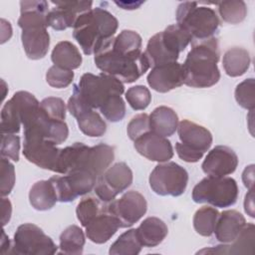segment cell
Here are the masks:
<instances>
[{"label":"cell","mask_w":255,"mask_h":255,"mask_svg":"<svg viewBox=\"0 0 255 255\" xmlns=\"http://www.w3.org/2000/svg\"><path fill=\"white\" fill-rule=\"evenodd\" d=\"M220 58L218 39L213 36L204 40H192L182 69L184 84L191 88H209L220 80L217 63Z\"/></svg>","instance_id":"1"},{"label":"cell","mask_w":255,"mask_h":255,"mask_svg":"<svg viewBox=\"0 0 255 255\" xmlns=\"http://www.w3.org/2000/svg\"><path fill=\"white\" fill-rule=\"evenodd\" d=\"M117 18L108 10L96 7L81 14L74 27L73 36L85 55L95 54L118 30Z\"/></svg>","instance_id":"2"},{"label":"cell","mask_w":255,"mask_h":255,"mask_svg":"<svg viewBox=\"0 0 255 255\" xmlns=\"http://www.w3.org/2000/svg\"><path fill=\"white\" fill-rule=\"evenodd\" d=\"M106 42L94 55V62L103 73L111 75L123 84L138 80L148 69L149 63L144 52L137 55H126L113 49L111 42Z\"/></svg>","instance_id":"3"},{"label":"cell","mask_w":255,"mask_h":255,"mask_svg":"<svg viewBox=\"0 0 255 255\" xmlns=\"http://www.w3.org/2000/svg\"><path fill=\"white\" fill-rule=\"evenodd\" d=\"M191 41L192 38L186 31L177 24H172L149 38L144 55L150 67L177 62L179 54Z\"/></svg>","instance_id":"4"},{"label":"cell","mask_w":255,"mask_h":255,"mask_svg":"<svg viewBox=\"0 0 255 255\" xmlns=\"http://www.w3.org/2000/svg\"><path fill=\"white\" fill-rule=\"evenodd\" d=\"M176 24L186 31L192 40H204L213 37L220 21L216 12L197 2H182L176 9Z\"/></svg>","instance_id":"5"},{"label":"cell","mask_w":255,"mask_h":255,"mask_svg":"<svg viewBox=\"0 0 255 255\" xmlns=\"http://www.w3.org/2000/svg\"><path fill=\"white\" fill-rule=\"evenodd\" d=\"M83 101L92 109H101L114 96H122L125 92L124 84L115 77L106 73L94 75L84 74L78 85H74Z\"/></svg>","instance_id":"6"},{"label":"cell","mask_w":255,"mask_h":255,"mask_svg":"<svg viewBox=\"0 0 255 255\" xmlns=\"http://www.w3.org/2000/svg\"><path fill=\"white\" fill-rule=\"evenodd\" d=\"M238 185L228 176H206L192 189V199L196 203H208L214 207H229L238 198Z\"/></svg>","instance_id":"7"},{"label":"cell","mask_w":255,"mask_h":255,"mask_svg":"<svg viewBox=\"0 0 255 255\" xmlns=\"http://www.w3.org/2000/svg\"><path fill=\"white\" fill-rule=\"evenodd\" d=\"M177 133L180 141L175 143V151L185 162H197L212 144L211 132L188 120L178 123Z\"/></svg>","instance_id":"8"},{"label":"cell","mask_w":255,"mask_h":255,"mask_svg":"<svg viewBox=\"0 0 255 255\" xmlns=\"http://www.w3.org/2000/svg\"><path fill=\"white\" fill-rule=\"evenodd\" d=\"M57 250L58 246L39 226L24 223L18 226L8 254L53 255Z\"/></svg>","instance_id":"9"},{"label":"cell","mask_w":255,"mask_h":255,"mask_svg":"<svg viewBox=\"0 0 255 255\" xmlns=\"http://www.w3.org/2000/svg\"><path fill=\"white\" fill-rule=\"evenodd\" d=\"M152 191L161 196H179L187 186L188 173L181 165L173 161L159 162L148 178Z\"/></svg>","instance_id":"10"},{"label":"cell","mask_w":255,"mask_h":255,"mask_svg":"<svg viewBox=\"0 0 255 255\" xmlns=\"http://www.w3.org/2000/svg\"><path fill=\"white\" fill-rule=\"evenodd\" d=\"M49 179L60 202H71L78 196L89 193L94 189L97 181V177L85 169H74L64 175H54Z\"/></svg>","instance_id":"11"},{"label":"cell","mask_w":255,"mask_h":255,"mask_svg":"<svg viewBox=\"0 0 255 255\" xmlns=\"http://www.w3.org/2000/svg\"><path fill=\"white\" fill-rule=\"evenodd\" d=\"M131 183L132 171L129 166L125 162H117L97 178L94 190L101 201L109 203Z\"/></svg>","instance_id":"12"},{"label":"cell","mask_w":255,"mask_h":255,"mask_svg":"<svg viewBox=\"0 0 255 255\" xmlns=\"http://www.w3.org/2000/svg\"><path fill=\"white\" fill-rule=\"evenodd\" d=\"M107 209L117 218L121 228H127L136 223L145 214L147 203L141 193L129 190L121 198L109 202Z\"/></svg>","instance_id":"13"},{"label":"cell","mask_w":255,"mask_h":255,"mask_svg":"<svg viewBox=\"0 0 255 255\" xmlns=\"http://www.w3.org/2000/svg\"><path fill=\"white\" fill-rule=\"evenodd\" d=\"M67 109L77 120L81 131L90 137H100L105 134L107 125L103 118L94 109L90 108L73 89V94L69 98Z\"/></svg>","instance_id":"14"},{"label":"cell","mask_w":255,"mask_h":255,"mask_svg":"<svg viewBox=\"0 0 255 255\" xmlns=\"http://www.w3.org/2000/svg\"><path fill=\"white\" fill-rule=\"evenodd\" d=\"M56 145L39 136H24L23 154L35 165L57 173L61 148Z\"/></svg>","instance_id":"15"},{"label":"cell","mask_w":255,"mask_h":255,"mask_svg":"<svg viewBox=\"0 0 255 255\" xmlns=\"http://www.w3.org/2000/svg\"><path fill=\"white\" fill-rule=\"evenodd\" d=\"M114 158L115 149L113 146L104 142L94 146H88L84 143L75 169L88 170L98 178L110 167Z\"/></svg>","instance_id":"16"},{"label":"cell","mask_w":255,"mask_h":255,"mask_svg":"<svg viewBox=\"0 0 255 255\" xmlns=\"http://www.w3.org/2000/svg\"><path fill=\"white\" fill-rule=\"evenodd\" d=\"M54 7L47 17L48 27L63 31L74 27L78 17L92 9V1H52Z\"/></svg>","instance_id":"17"},{"label":"cell","mask_w":255,"mask_h":255,"mask_svg":"<svg viewBox=\"0 0 255 255\" xmlns=\"http://www.w3.org/2000/svg\"><path fill=\"white\" fill-rule=\"evenodd\" d=\"M238 165L235 151L226 145H216L205 156L201 167L208 176L222 177L233 173Z\"/></svg>","instance_id":"18"},{"label":"cell","mask_w":255,"mask_h":255,"mask_svg":"<svg viewBox=\"0 0 255 255\" xmlns=\"http://www.w3.org/2000/svg\"><path fill=\"white\" fill-rule=\"evenodd\" d=\"M133 146L140 155L151 161L165 162L173 156L171 142L166 137L151 130L135 138Z\"/></svg>","instance_id":"19"},{"label":"cell","mask_w":255,"mask_h":255,"mask_svg":"<svg viewBox=\"0 0 255 255\" xmlns=\"http://www.w3.org/2000/svg\"><path fill=\"white\" fill-rule=\"evenodd\" d=\"M146 81L148 86L158 93H167L174 90L184 84L182 64L173 62L152 67Z\"/></svg>","instance_id":"20"},{"label":"cell","mask_w":255,"mask_h":255,"mask_svg":"<svg viewBox=\"0 0 255 255\" xmlns=\"http://www.w3.org/2000/svg\"><path fill=\"white\" fill-rule=\"evenodd\" d=\"M245 217L237 210L228 209L219 213L213 233L217 241L229 244L233 242L246 225Z\"/></svg>","instance_id":"21"},{"label":"cell","mask_w":255,"mask_h":255,"mask_svg":"<svg viewBox=\"0 0 255 255\" xmlns=\"http://www.w3.org/2000/svg\"><path fill=\"white\" fill-rule=\"evenodd\" d=\"M21 41L27 57L31 60H39L48 53L50 35L46 27L26 28L22 30Z\"/></svg>","instance_id":"22"},{"label":"cell","mask_w":255,"mask_h":255,"mask_svg":"<svg viewBox=\"0 0 255 255\" xmlns=\"http://www.w3.org/2000/svg\"><path fill=\"white\" fill-rule=\"evenodd\" d=\"M255 246V228L253 223H246L240 235L231 243L204 248L197 253L215 254H253Z\"/></svg>","instance_id":"23"},{"label":"cell","mask_w":255,"mask_h":255,"mask_svg":"<svg viewBox=\"0 0 255 255\" xmlns=\"http://www.w3.org/2000/svg\"><path fill=\"white\" fill-rule=\"evenodd\" d=\"M87 237L96 244H103L109 241L118 231L120 223L112 215L107 207L97 217H95L86 227Z\"/></svg>","instance_id":"24"},{"label":"cell","mask_w":255,"mask_h":255,"mask_svg":"<svg viewBox=\"0 0 255 255\" xmlns=\"http://www.w3.org/2000/svg\"><path fill=\"white\" fill-rule=\"evenodd\" d=\"M49 5L46 1H21L18 26L23 30L32 27H48Z\"/></svg>","instance_id":"25"},{"label":"cell","mask_w":255,"mask_h":255,"mask_svg":"<svg viewBox=\"0 0 255 255\" xmlns=\"http://www.w3.org/2000/svg\"><path fill=\"white\" fill-rule=\"evenodd\" d=\"M150 130L164 137L172 135L178 127L177 114L169 107L159 106L149 115Z\"/></svg>","instance_id":"26"},{"label":"cell","mask_w":255,"mask_h":255,"mask_svg":"<svg viewBox=\"0 0 255 255\" xmlns=\"http://www.w3.org/2000/svg\"><path fill=\"white\" fill-rule=\"evenodd\" d=\"M138 238L144 247L159 245L168 233L167 225L161 219L150 216L145 218L136 228Z\"/></svg>","instance_id":"27"},{"label":"cell","mask_w":255,"mask_h":255,"mask_svg":"<svg viewBox=\"0 0 255 255\" xmlns=\"http://www.w3.org/2000/svg\"><path fill=\"white\" fill-rule=\"evenodd\" d=\"M51 60L55 66L66 70L78 69L83 62L79 49L70 41H61L54 47Z\"/></svg>","instance_id":"28"},{"label":"cell","mask_w":255,"mask_h":255,"mask_svg":"<svg viewBox=\"0 0 255 255\" xmlns=\"http://www.w3.org/2000/svg\"><path fill=\"white\" fill-rule=\"evenodd\" d=\"M250 64V54L242 47H232L223 55L222 66L229 77L235 78L244 75L249 69Z\"/></svg>","instance_id":"29"},{"label":"cell","mask_w":255,"mask_h":255,"mask_svg":"<svg viewBox=\"0 0 255 255\" xmlns=\"http://www.w3.org/2000/svg\"><path fill=\"white\" fill-rule=\"evenodd\" d=\"M29 201L33 208L39 211L51 209L58 201L55 188L48 180H39L35 182L29 191Z\"/></svg>","instance_id":"30"},{"label":"cell","mask_w":255,"mask_h":255,"mask_svg":"<svg viewBox=\"0 0 255 255\" xmlns=\"http://www.w3.org/2000/svg\"><path fill=\"white\" fill-rule=\"evenodd\" d=\"M86 242L84 231L77 225L68 226L60 235V253L80 255Z\"/></svg>","instance_id":"31"},{"label":"cell","mask_w":255,"mask_h":255,"mask_svg":"<svg viewBox=\"0 0 255 255\" xmlns=\"http://www.w3.org/2000/svg\"><path fill=\"white\" fill-rule=\"evenodd\" d=\"M142 244L138 238L135 228H130L119 236L111 245V255H137L140 253Z\"/></svg>","instance_id":"32"},{"label":"cell","mask_w":255,"mask_h":255,"mask_svg":"<svg viewBox=\"0 0 255 255\" xmlns=\"http://www.w3.org/2000/svg\"><path fill=\"white\" fill-rule=\"evenodd\" d=\"M111 45L114 50L126 55H137L141 52V37L132 30H123L114 37Z\"/></svg>","instance_id":"33"},{"label":"cell","mask_w":255,"mask_h":255,"mask_svg":"<svg viewBox=\"0 0 255 255\" xmlns=\"http://www.w3.org/2000/svg\"><path fill=\"white\" fill-rule=\"evenodd\" d=\"M219 212L211 206H202L193 215V227L196 233L208 237L213 234Z\"/></svg>","instance_id":"34"},{"label":"cell","mask_w":255,"mask_h":255,"mask_svg":"<svg viewBox=\"0 0 255 255\" xmlns=\"http://www.w3.org/2000/svg\"><path fill=\"white\" fill-rule=\"evenodd\" d=\"M22 126L19 107L11 98L1 110V133H18Z\"/></svg>","instance_id":"35"},{"label":"cell","mask_w":255,"mask_h":255,"mask_svg":"<svg viewBox=\"0 0 255 255\" xmlns=\"http://www.w3.org/2000/svg\"><path fill=\"white\" fill-rule=\"evenodd\" d=\"M102 203L104 202L94 196H85L80 200L76 208V214L82 226L86 227L95 217L106 209L107 205Z\"/></svg>","instance_id":"36"},{"label":"cell","mask_w":255,"mask_h":255,"mask_svg":"<svg viewBox=\"0 0 255 255\" xmlns=\"http://www.w3.org/2000/svg\"><path fill=\"white\" fill-rule=\"evenodd\" d=\"M221 19L229 24L241 23L247 16V6L244 1L231 0L217 3Z\"/></svg>","instance_id":"37"},{"label":"cell","mask_w":255,"mask_h":255,"mask_svg":"<svg viewBox=\"0 0 255 255\" xmlns=\"http://www.w3.org/2000/svg\"><path fill=\"white\" fill-rule=\"evenodd\" d=\"M237 104L248 111H253L255 108V82L253 78L246 79L239 83L234 92Z\"/></svg>","instance_id":"38"},{"label":"cell","mask_w":255,"mask_h":255,"mask_svg":"<svg viewBox=\"0 0 255 255\" xmlns=\"http://www.w3.org/2000/svg\"><path fill=\"white\" fill-rule=\"evenodd\" d=\"M126 100L132 110L143 111L150 104L151 95L145 86L136 85L128 89L126 92Z\"/></svg>","instance_id":"39"},{"label":"cell","mask_w":255,"mask_h":255,"mask_svg":"<svg viewBox=\"0 0 255 255\" xmlns=\"http://www.w3.org/2000/svg\"><path fill=\"white\" fill-rule=\"evenodd\" d=\"M100 112L108 121L117 123L125 118L126 104L122 96H114L104 104Z\"/></svg>","instance_id":"40"},{"label":"cell","mask_w":255,"mask_h":255,"mask_svg":"<svg viewBox=\"0 0 255 255\" xmlns=\"http://www.w3.org/2000/svg\"><path fill=\"white\" fill-rule=\"evenodd\" d=\"M74 80V72L53 65L46 73V81L48 85L56 89H65L72 84Z\"/></svg>","instance_id":"41"},{"label":"cell","mask_w":255,"mask_h":255,"mask_svg":"<svg viewBox=\"0 0 255 255\" xmlns=\"http://www.w3.org/2000/svg\"><path fill=\"white\" fill-rule=\"evenodd\" d=\"M40 107L52 120L64 121L66 118V104L61 98L48 97L40 102Z\"/></svg>","instance_id":"42"},{"label":"cell","mask_w":255,"mask_h":255,"mask_svg":"<svg viewBox=\"0 0 255 255\" xmlns=\"http://www.w3.org/2000/svg\"><path fill=\"white\" fill-rule=\"evenodd\" d=\"M0 173H1V181H0V193L1 196L8 195L15 184V167L9 161L8 158L2 157L0 160Z\"/></svg>","instance_id":"43"},{"label":"cell","mask_w":255,"mask_h":255,"mask_svg":"<svg viewBox=\"0 0 255 255\" xmlns=\"http://www.w3.org/2000/svg\"><path fill=\"white\" fill-rule=\"evenodd\" d=\"M1 156L19 160L20 151V137L15 133H1Z\"/></svg>","instance_id":"44"},{"label":"cell","mask_w":255,"mask_h":255,"mask_svg":"<svg viewBox=\"0 0 255 255\" xmlns=\"http://www.w3.org/2000/svg\"><path fill=\"white\" fill-rule=\"evenodd\" d=\"M150 130L149 116L147 114H138L134 116L127 127V132L131 140H134L141 134Z\"/></svg>","instance_id":"45"},{"label":"cell","mask_w":255,"mask_h":255,"mask_svg":"<svg viewBox=\"0 0 255 255\" xmlns=\"http://www.w3.org/2000/svg\"><path fill=\"white\" fill-rule=\"evenodd\" d=\"M1 213H2V217H1L2 225L5 226L10 221L11 214H12L11 201L8 198H5V196L1 198Z\"/></svg>","instance_id":"46"},{"label":"cell","mask_w":255,"mask_h":255,"mask_svg":"<svg viewBox=\"0 0 255 255\" xmlns=\"http://www.w3.org/2000/svg\"><path fill=\"white\" fill-rule=\"evenodd\" d=\"M242 181L247 189L254 188V164L246 166L242 172Z\"/></svg>","instance_id":"47"},{"label":"cell","mask_w":255,"mask_h":255,"mask_svg":"<svg viewBox=\"0 0 255 255\" xmlns=\"http://www.w3.org/2000/svg\"><path fill=\"white\" fill-rule=\"evenodd\" d=\"M244 210L251 218H254V188L248 189V192L245 194Z\"/></svg>","instance_id":"48"},{"label":"cell","mask_w":255,"mask_h":255,"mask_svg":"<svg viewBox=\"0 0 255 255\" xmlns=\"http://www.w3.org/2000/svg\"><path fill=\"white\" fill-rule=\"evenodd\" d=\"M0 253L1 254H7L9 253V250L11 248V242L8 238V236L6 235L5 231L2 230V239H1V243H0Z\"/></svg>","instance_id":"49"},{"label":"cell","mask_w":255,"mask_h":255,"mask_svg":"<svg viewBox=\"0 0 255 255\" xmlns=\"http://www.w3.org/2000/svg\"><path fill=\"white\" fill-rule=\"evenodd\" d=\"M5 25L1 22V29H2V33H1V44L5 43L7 40H9L12 36V28L11 26L6 30L5 29Z\"/></svg>","instance_id":"50"}]
</instances>
